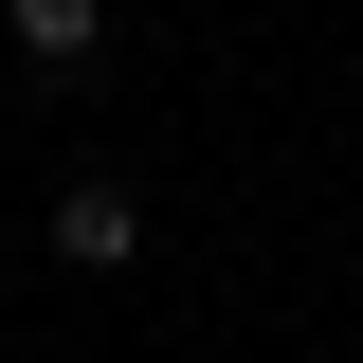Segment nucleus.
<instances>
[{
    "mask_svg": "<svg viewBox=\"0 0 363 363\" xmlns=\"http://www.w3.org/2000/svg\"><path fill=\"white\" fill-rule=\"evenodd\" d=\"M0 37L37 55V73H73V55H91V37H109V0H0Z\"/></svg>",
    "mask_w": 363,
    "mask_h": 363,
    "instance_id": "obj_2",
    "label": "nucleus"
},
{
    "mask_svg": "<svg viewBox=\"0 0 363 363\" xmlns=\"http://www.w3.org/2000/svg\"><path fill=\"white\" fill-rule=\"evenodd\" d=\"M55 255H73V272H128L145 255V200H128V182H73V200H55Z\"/></svg>",
    "mask_w": 363,
    "mask_h": 363,
    "instance_id": "obj_1",
    "label": "nucleus"
}]
</instances>
